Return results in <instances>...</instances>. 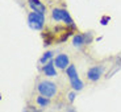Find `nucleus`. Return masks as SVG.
Returning <instances> with one entry per match:
<instances>
[{
  "instance_id": "obj_1",
  "label": "nucleus",
  "mask_w": 121,
  "mask_h": 112,
  "mask_svg": "<svg viewBox=\"0 0 121 112\" xmlns=\"http://www.w3.org/2000/svg\"><path fill=\"white\" fill-rule=\"evenodd\" d=\"M52 17L54 21H63L66 25H70V27H73V28L75 27L74 25V20L71 18L70 13L63 8H54L52 11Z\"/></svg>"
},
{
  "instance_id": "obj_2",
  "label": "nucleus",
  "mask_w": 121,
  "mask_h": 112,
  "mask_svg": "<svg viewBox=\"0 0 121 112\" xmlns=\"http://www.w3.org/2000/svg\"><path fill=\"white\" fill-rule=\"evenodd\" d=\"M66 73H67V76H69V81H70L71 87H73L75 91H80V90H82V88H83V82L79 79L75 66H74V65H70V66L66 69Z\"/></svg>"
},
{
  "instance_id": "obj_3",
  "label": "nucleus",
  "mask_w": 121,
  "mask_h": 112,
  "mask_svg": "<svg viewBox=\"0 0 121 112\" xmlns=\"http://www.w3.org/2000/svg\"><path fill=\"white\" fill-rule=\"evenodd\" d=\"M28 24L32 29L34 30H41L45 25V15L37 12H30L28 15Z\"/></svg>"
},
{
  "instance_id": "obj_4",
  "label": "nucleus",
  "mask_w": 121,
  "mask_h": 112,
  "mask_svg": "<svg viewBox=\"0 0 121 112\" xmlns=\"http://www.w3.org/2000/svg\"><path fill=\"white\" fill-rule=\"evenodd\" d=\"M38 92L42 96L45 98H52L55 95V92H57V86H55V83L50 82V81H42V82H39L38 85Z\"/></svg>"
},
{
  "instance_id": "obj_5",
  "label": "nucleus",
  "mask_w": 121,
  "mask_h": 112,
  "mask_svg": "<svg viewBox=\"0 0 121 112\" xmlns=\"http://www.w3.org/2000/svg\"><path fill=\"white\" fill-rule=\"evenodd\" d=\"M103 71H104V67L103 66H94L91 67L90 70H88L87 73V78L90 79V81H92V82H96V81H99L100 76L103 75Z\"/></svg>"
},
{
  "instance_id": "obj_6",
  "label": "nucleus",
  "mask_w": 121,
  "mask_h": 112,
  "mask_svg": "<svg viewBox=\"0 0 121 112\" xmlns=\"http://www.w3.org/2000/svg\"><path fill=\"white\" fill-rule=\"evenodd\" d=\"M54 65L58 67V69H67L70 66V59L67 54H58L57 57L54 58Z\"/></svg>"
},
{
  "instance_id": "obj_7",
  "label": "nucleus",
  "mask_w": 121,
  "mask_h": 112,
  "mask_svg": "<svg viewBox=\"0 0 121 112\" xmlns=\"http://www.w3.org/2000/svg\"><path fill=\"white\" fill-rule=\"evenodd\" d=\"M28 4H29V7L32 8L33 12L41 13V15L46 13V7H45V4H42L41 0H28Z\"/></svg>"
},
{
  "instance_id": "obj_8",
  "label": "nucleus",
  "mask_w": 121,
  "mask_h": 112,
  "mask_svg": "<svg viewBox=\"0 0 121 112\" xmlns=\"http://www.w3.org/2000/svg\"><path fill=\"white\" fill-rule=\"evenodd\" d=\"M91 41V34H75L73 38V44L75 46H82L84 45V44H88Z\"/></svg>"
},
{
  "instance_id": "obj_9",
  "label": "nucleus",
  "mask_w": 121,
  "mask_h": 112,
  "mask_svg": "<svg viewBox=\"0 0 121 112\" xmlns=\"http://www.w3.org/2000/svg\"><path fill=\"white\" fill-rule=\"evenodd\" d=\"M43 73H45L46 76H55L57 75V70H55V65H54V61H50L49 63H46L45 66L42 67Z\"/></svg>"
},
{
  "instance_id": "obj_10",
  "label": "nucleus",
  "mask_w": 121,
  "mask_h": 112,
  "mask_svg": "<svg viewBox=\"0 0 121 112\" xmlns=\"http://www.w3.org/2000/svg\"><path fill=\"white\" fill-rule=\"evenodd\" d=\"M52 58H53V52H46L45 54H43L42 57H41L39 62H41V63H42L43 66H45L46 63H49V62L52 61Z\"/></svg>"
},
{
  "instance_id": "obj_11",
  "label": "nucleus",
  "mask_w": 121,
  "mask_h": 112,
  "mask_svg": "<svg viewBox=\"0 0 121 112\" xmlns=\"http://www.w3.org/2000/svg\"><path fill=\"white\" fill-rule=\"evenodd\" d=\"M37 103L39 104V106H42V107H46L49 104V99L45 96H38L37 98Z\"/></svg>"
},
{
  "instance_id": "obj_12",
  "label": "nucleus",
  "mask_w": 121,
  "mask_h": 112,
  "mask_svg": "<svg viewBox=\"0 0 121 112\" xmlns=\"http://www.w3.org/2000/svg\"><path fill=\"white\" fill-rule=\"evenodd\" d=\"M67 96H69V100H70V102H74V100H75V92H70Z\"/></svg>"
},
{
  "instance_id": "obj_13",
  "label": "nucleus",
  "mask_w": 121,
  "mask_h": 112,
  "mask_svg": "<svg viewBox=\"0 0 121 112\" xmlns=\"http://www.w3.org/2000/svg\"><path fill=\"white\" fill-rule=\"evenodd\" d=\"M24 112H34V109L33 108H28V109H25Z\"/></svg>"
},
{
  "instance_id": "obj_14",
  "label": "nucleus",
  "mask_w": 121,
  "mask_h": 112,
  "mask_svg": "<svg viewBox=\"0 0 121 112\" xmlns=\"http://www.w3.org/2000/svg\"><path fill=\"white\" fill-rule=\"evenodd\" d=\"M67 112H75V111H74V108H71V107H70V108H67Z\"/></svg>"
}]
</instances>
